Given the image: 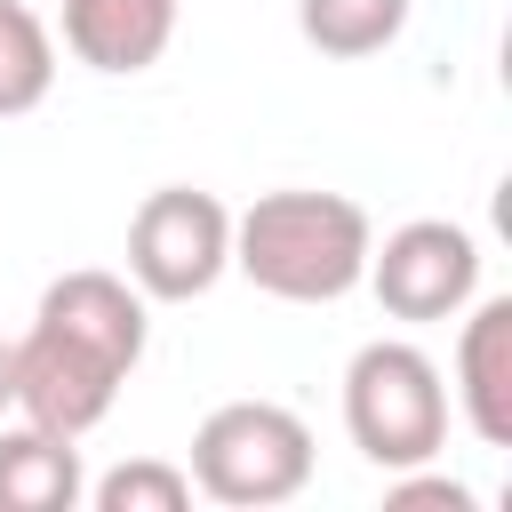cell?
<instances>
[{
  "label": "cell",
  "mask_w": 512,
  "mask_h": 512,
  "mask_svg": "<svg viewBox=\"0 0 512 512\" xmlns=\"http://www.w3.org/2000/svg\"><path fill=\"white\" fill-rule=\"evenodd\" d=\"M360 280L376 288V304H384L392 320H448V312H464L472 288H480V240H472L464 224L416 216V224H400L384 248H368V272H360Z\"/></svg>",
  "instance_id": "8992f818"
},
{
  "label": "cell",
  "mask_w": 512,
  "mask_h": 512,
  "mask_svg": "<svg viewBox=\"0 0 512 512\" xmlns=\"http://www.w3.org/2000/svg\"><path fill=\"white\" fill-rule=\"evenodd\" d=\"M144 360V288L120 272H64L40 288V312L16 344V408L40 432H96Z\"/></svg>",
  "instance_id": "6da1fadb"
},
{
  "label": "cell",
  "mask_w": 512,
  "mask_h": 512,
  "mask_svg": "<svg viewBox=\"0 0 512 512\" xmlns=\"http://www.w3.org/2000/svg\"><path fill=\"white\" fill-rule=\"evenodd\" d=\"M184 504H192V472L152 464V456H136V464L96 480V512H184Z\"/></svg>",
  "instance_id": "7c38bea8"
},
{
  "label": "cell",
  "mask_w": 512,
  "mask_h": 512,
  "mask_svg": "<svg viewBox=\"0 0 512 512\" xmlns=\"http://www.w3.org/2000/svg\"><path fill=\"white\" fill-rule=\"evenodd\" d=\"M176 40V0H64V48L88 72H144Z\"/></svg>",
  "instance_id": "52a82bcc"
},
{
  "label": "cell",
  "mask_w": 512,
  "mask_h": 512,
  "mask_svg": "<svg viewBox=\"0 0 512 512\" xmlns=\"http://www.w3.org/2000/svg\"><path fill=\"white\" fill-rule=\"evenodd\" d=\"M8 400H16V344L0 336V408H8Z\"/></svg>",
  "instance_id": "5bb4252c"
},
{
  "label": "cell",
  "mask_w": 512,
  "mask_h": 512,
  "mask_svg": "<svg viewBox=\"0 0 512 512\" xmlns=\"http://www.w3.org/2000/svg\"><path fill=\"white\" fill-rule=\"evenodd\" d=\"M80 448L64 432L16 424L0 432V512H72L80 504Z\"/></svg>",
  "instance_id": "9c48e42d"
},
{
  "label": "cell",
  "mask_w": 512,
  "mask_h": 512,
  "mask_svg": "<svg viewBox=\"0 0 512 512\" xmlns=\"http://www.w3.org/2000/svg\"><path fill=\"white\" fill-rule=\"evenodd\" d=\"M312 480V432L280 400H224L192 432V488L216 504H288Z\"/></svg>",
  "instance_id": "277c9868"
},
{
  "label": "cell",
  "mask_w": 512,
  "mask_h": 512,
  "mask_svg": "<svg viewBox=\"0 0 512 512\" xmlns=\"http://www.w3.org/2000/svg\"><path fill=\"white\" fill-rule=\"evenodd\" d=\"M344 432L384 472L432 464L440 440H448V384H440V368L416 344H400V336L360 344L352 368H344Z\"/></svg>",
  "instance_id": "3957f363"
},
{
  "label": "cell",
  "mask_w": 512,
  "mask_h": 512,
  "mask_svg": "<svg viewBox=\"0 0 512 512\" xmlns=\"http://www.w3.org/2000/svg\"><path fill=\"white\" fill-rule=\"evenodd\" d=\"M368 208L344 192H264L232 216V264L280 304H336L368 272Z\"/></svg>",
  "instance_id": "7a4b0ae2"
},
{
  "label": "cell",
  "mask_w": 512,
  "mask_h": 512,
  "mask_svg": "<svg viewBox=\"0 0 512 512\" xmlns=\"http://www.w3.org/2000/svg\"><path fill=\"white\" fill-rule=\"evenodd\" d=\"M56 88V40L24 0H0V120L32 112Z\"/></svg>",
  "instance_id": "8fae6325"
},
{
  "label": "cell",
  "mask_w": 512,
  "mask_h": 512,
  "mask_svg": "<svg viewBox=\"0 0 512 512\" xmlns=\"http://www.w3.org/2000/svg\"><path fill=\"white\" fill-rule=\"evenodd\" d=\"M232 264V208L216 192L192 184H160L144 192V208L128 216V280L152 304H192L224 280Z\"/></svg>",
  "instance_id": "5b68a950"
},
{
  "label": "cell",
  "mask_w": 512,
  "mask_h": 512,
  "mask_svg": "<svg viewBox=\"0 0 512 512\" xmlns=\"http://www.w3.org/2000/svg\"><path fill=\"white\" fill-rule=\"evenodd\" d=\"M392 504H448V512H472V488H456V480H400Z\"/></svg>",
  "instance_id": "4fadbf2b"
},
{
  "label": "cell",
  "mask_w": 512,
  "mask_h": 512,
  "mask_svg": "<svg viewBox=\"0 0 512 512\" xmlns=\"http://www.w3.org/2000/svg\"><path fill=\"white\" fill-rule=\"evenodd\" d=\"M456 408L488 448H512V296H488L456 344Z\"/></svg>",
  "instance_id": "ba28073f"
},
{
  "label": "cell",
  "mask_w": 512,
  "mask_h": 512,
  "mask_svg": "<svg viewBox=\"0 0 512 512\" xmlns=\"http://www.w3.org/2000/svg\"><path fill=\"white\" fill-rule=\"evenodd\" d=\"M296 24L320 56H376L400 40L408 0H296Z\"/></svg>",
  "instance_id": "30bf717a"
}]
</instances>
